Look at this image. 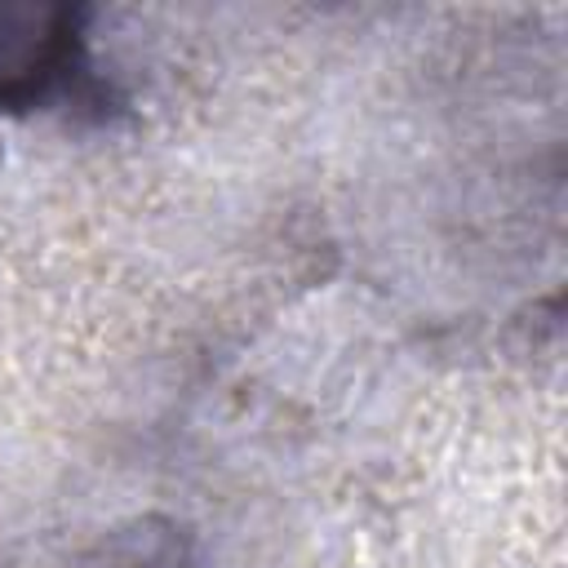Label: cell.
<instances>
[{"label": "cell", "instance_id": "6da1fadb", "mask_svg": "<svg viewBox=\"0 0 568 568\" xmlns=\"http://www.w3.org/2000/svg\"><path fill=\"white\" fill-rule=\"evenodd\" d=\"M89 9L67 0H0V115H27L93 93Z\"/></svg>", "mask_w": 568, "mask_h": 568}]
</instances>
